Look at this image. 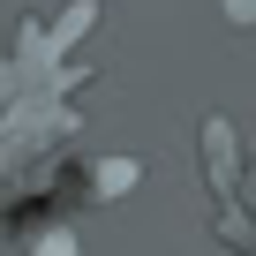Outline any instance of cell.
Listing matches in <instances>:
<instances>
[{"instance_id": "cell-2", "label": "cell", "mask_w": 256, "mask_h": 256, "mask_svg": "<svg viewBox=\"0 0 256 256\" xmlns=\"http://www.w3.org/2000/svg\"><path fill=\"white\" fill-rule=\"evenodd\" d=\"M226 16L234 23H256V0H226Z\"/></svg>"}, {"instance_id": "cell-1", "label": "cell", "mask_w": 256, "mask_h": 256, "mask_svg": "<svg viewBox=\"0 0 256 256\" xmlns=\"http://www.w3.org/2000/svg\"><path fill=\"white\" fill-rule=\"evenodd\" d=\"M38 256H76V241H68V234H46V241H38Z\"/></svg>"}]
</instances>
